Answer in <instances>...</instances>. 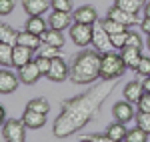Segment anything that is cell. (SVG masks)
Listing matches in <instances>:
<instances>
[{"label": "cell", "instance_id": "603a6c76", "mask_svg": "<svg viewBox=\"0 0 150 142\" xmlns=\"http://www.w3.org/2000/svg\"><path fill=\"white\" fill-rule=\"evenodd\" d=\"M16 38H18V32L8 26L6 22L0 24V42H6V44H16Z\"/></svg>", "mask_w": 150, "mask_h": 142}, {"label": "cell", "instance_id": "44dd1931", "mask_svg": "<svg viewBox=\"0 0 150 142\" xmlns=\"http://www.w3.org/2000/svg\"><path fill=\"white\" fill-rule=\"evenodd\" d=\"M48 20H44L42 16H28V20H26V30H30L32 34H36V36H42L44 32L48 30Z\"/></svg>", "mask_w": 150, "mask_h": 142}, {"label": "cell", "instance_id": "8d00e7d4", "mask_svg": "<svg viewBox=\"0 0 150 142\" xmlns=\"http://www.w3.org/2000/svg\"><path fill=\"white\" fill-rule=\"evenodd\" d=\"M126 46H136V48H142V38H140L136 32H128V44Z\"/></svg>", "mask_w": 150, "mask_h": 142}, {"label": "cell", "instance_id": "b9f144b4", "mask_svg": "<svg viewBox=\"0 0 150 142\" xmlns=\"http://www.w3.org/2000/svg\"><path fill=\"white\" fill-rule=\"evenodd\" d=\"M146 48L150 50V34H148V38H146Z\"/></svg>", "mask_w": 150, "mask_h": 142}, {"label": "cell", "instance_id": "52a82bcc", "mask_svg": "<svg viewBox=\"0 0 150 142\" xmlns=\"http://www.w3.org/2000/svg\"><path fill=\"white\" fill-rule=\"evenodd\" d=\"M92 46L98 50V52H106L108 48L112 46V42H110V34H108V30L104 28L102 20H96L94 22V34H92Z\"/></svg>", "mask_w": 150, "mask_h": 142}, {"label": "cell", "instance_id": "7c38bea8", "mask_svg": "<svg viewBox=\"0 0 150 142\" xmlns=\"http://www.w3.org/2000/svg\"><path fill=\"white\" fill-rule=\"evenodd\" d=\"M72 14L70 12H62V10H52L50 16H48V24L56 30H66L72 26Z\"/></svg>", "mask_w": 150, "mask_h": 142}, {"label": "cell", "instance_id": "5b68a950", "mask_svg": "<svg viewBox=\"0 0 150 142\" xmlns=\"http://www.w3.org/2000/svg\"><path fill=\"white\" fill-rule=\"evenodd\" d=\"M70 38L76 46H88L92 44V34H94V24H84V22H72V26L68 28Z\"/></svg>", "mask_w": 150, "mask_h": 142}, {"label": "cell", "instance_id": "277c9868", "mask_svg": "<svg viewBox=\"0 0 150 142\" xmlns=\"http://www.w3.org/2000/svg\"><path fill=\"white\" fill-rule=\"evenodd\" d=\"M26 124L22 118H10L2 122V140L8 142H24L26 140Z\"/></svg>", "mask_w": 150, "mask_h": 142}, {"label": "cell", "instance_id": "f35d334b", "mask_svg": "<svg viewBox=\"0 0 150 142\" xmlns=\"http://www.w3.org/2000/svg\"><path fill=\"white\" fill-rule=\"evenodd\" d=\"M140 30H142L146 36L150 34V16H144V18L140 20Z\"/></svg>", "mask_w": 150, "mask_h": 142}, {"label": "cell", "instance_id": "d4e9b609", "mask_svg": "<svg viewBox=\"0 0 150 142\" xmlns=\"http://www.w3.org/2000/svg\"><path fill=\"white\" fill-rule=\"evenodd\" d=\"M12 52H14V44L0 42V64L2 66H10L12 64Z\"/></svg>", "mask_w": 150, "mask_h": 142}, {"label": "cell", "instance_id": "30bf717a", "mask_svg": "<svg viewBox=\"0 0 150 142\" xmlns=\"http://www.w3.org/2000/svg\"><path fill=\"white\" fill-rule=\"evenodd\" d=\"M18 84H22L20 78H18V74L10 72L6 66L0 70V92H2V94H12V92L18 88Z\"/></svg>", "mask_w": 150, "mask_h": 142}, {"label": "cell", "instance_id": "ffe728a7", "mask_svg": "<svg viewBox=\"0 0 150 142\" xmlns=\"http://www.w3.org/2000/svg\"><path fill=\"white\" fill-rule=\"evenodd\" d=\"M126 134H128V128L124 122L116 120L112 122L108 128H106V136L110 138V142H120V140H126Z\"/></svg>", "mask_w": 150, "mask_h": 142}, {"label": "cell", "instance_id": "83f0119b", "mask_svg": "<svg viewBox=\"0 0 150 142\" xmlns=\"http://www.w3.org/2000/svg\"><path fill=\"white\" fill-rule=\"evenodd\" d=\"M102 24H104V28L108 30V34H118V32H124V30H126L124 24H120L118 20H114V18H108V16L102 20Z\"/></svg>", "mask_w": 150, "mask_h": 142}, {"label": "cell", "instance_id": "8fae6325", "mask_svg": "<svg viewBox=\"0 0 150 142\" xmlns=\"http://www.w3.org/2000/svg\"><path fill=\"white\" fill-rule=\"evenodd\" d=\"M108 18H114V20H118L120 24H124L126 28H130V26H134L136 24V20H138V14H134V12H128V10H122L120 6H110L108 8V14H106Z\"/></svg>", "mask_w": 150, "mask_h": 142}, {"label": "cell", "instance_id": "7402d4cb", "mask_svg": "<svg viewBox=\"0 0 150 142\" xmlns=\"http://www.w3.org/2000/svg\"><path fill=\"white\" fill-rule=\"evenodd\" d=\"M40 38H42L44 44H52V46H58V48H62L64 42H66L64 36H62V30H56V28H52V26H48V30L40 36Z\"/></svg>", "mask_w": 150, "mask_h": 142}, {"label": "cell", "instance_id": "4316f807", "mask_svg": "<svg viewBox=\"0 0 150 142\" xmlns=\"http://www.w3.org/2000/svg\"><path fill=\"white\" fill-rule=\"evenodd\" d=\"M148 136H150V132H146V130H142L140 126H136V128L128 130L126 140L128 142H146V140H148Z\"/></svg>", "mask_w": 150, "mask_h": 142}, {"label": "cell", "instance_id": "5bb4252c", "mask_svg": "<svg viewBox=\"0 0 150 142\" xmlns=\"http://www.w3.org/2000/svg\"><path fill=\"white\" fill-rule=\"evenodd\" d=\"M144 86H142V82L140 80H130V82L124 86V90H122V94H124V98H126L128 102H132V104H138L140 98L144 96Z\"/></svg>", "mask_w": 150, "mask_h": 142}, {"label": "cell", "instance_id": "8992f818", "mask_svg": "<svg viewBox=\"0 0 150 142\" xmlns=\"http://www.w3.org/2000/svg\"><path fill=\"white\" fill-rule=\"evenodd\" d=\"M46 78L50 82H64V80H70V64H66V60L62 58V56H54Z\"/></svg>", "mask_w": 150, "mask_h": 142}, {"label": "cell", "instance_id": "7bdbcfd3", "mask_svg": "<svg viewBox=\"0 0 150 142\" xmlns=\"http://www.w3.org/2000/svg\"><path fill=\"white\" fill-rule=\"evenodd\" d=\"M142 2H146V0H142Z\"/></svg>", "mask_w": 150, "mask_h": 142}, {"label": "cell", "instance_id": "60d3db41", "mask_svg": "<svg viewBox=\"0 0 150 142\" xmlns=\"http://www.w3.org/2000/svg\"><path fill=\"white\" fill-rule=\"evenodd\" d=\"M144 16H150V2H144Z\"/></svg>", "mask_w": 150, "mask_h": 142}, {"label": "cell", "instance_id": "cb8c5ba5", "mask_svg": "<svg viewBox=\"0 0 150 142\" xmlns=\"http://www.w3.org/2000/svg\"><path fill=\"white\" fill-rule=\"evenodd\" d=\"M26 108H30V110H36V112H42V114H48L50 112V102H48L46 98H32L28 104H26Z\"/></svg>", "mask_w": 150, "mask_h": 142}, {"label": "cell", "instance_id": "7a4b0ae2", "mask_svg": "<svg viewBox=\"0 0 150 142\" xmlns=\"http://www.w3.org/2000/svg\"><path fill=\"white\" fill-rule=\"evenodd\" d=\"M100 60L102 52L82 50L70 62V82L72 84H92L100 78Z\"/></svg>", "mask_w": 150, "mask_h": 142}, {"label": "cell", "instance_id": "484cf974", "mask_svg": "<svg viewBox=\"0 0 150 142\" xmlns=\"http://www.w3.org/2000/svg\"><path fill=\"white\" fill-rule=\"evenodd\" d=\"M116 6H120L122 10H128V12H134V14H138L140 8H142V0H114Z\"/></svg>", "mask_w": 150, "mask_h": 142}, {"label": "cell", "instance_id": "e575fe53", "mask_svg": "<svg viewBox=\"0 0 150 142\" xmlns=\"http://www.w3.org/2000/svg\"><path fill=\"white\" fill-rule=\"evenodd\" d=\"M14 10V0H0V14L2 16H8Z\"/></svg>", "mask_w": 150, "mask_h": 142}, {"label": "cell", "instance_id": "3957f363", "mask_svg": "<svg viewBox=\"0 0 150 142\" xmlns=\"http://www.w3.org/2000/svg\"><path fill=\"white\" fill-rule=\"evenodd\" d=\"M126 72V64L118 52H102L100 60V80H118Z\"/></svg>", "mask_w": 150, "mask_h": 142}, {"label": "cell", "instance_id": "9a60e30c", "mask_svg": "<svg viewBox=\"0 0 150 142\" xmlns=\"http://www.w3.org/2000/svg\"><path fill=\"white\" fill-rule=\"evenodd\" d=\"M120 56H122V60H124L126 68H130V70H136V66H138L140 58H142V48L124 46L122 50H120Z\"/></svg>", "mask_w": 150, "mask_h": 142}, {"label": "cell", "instance_id": "2e32d148", "mask_svg": "<svg viewBox=\"0 0 150 142\" xmlns=\"http://www.w3.org/2000/svg\"><path fill=\"white\" fill-rule=\"evenodd\" d=\"M22 8L28 16H42L50 8V0H22Z\"/></svg>", "mask_w": 150, "mask_h": 142}, {"label": "cell", "instance_id": "9c48e42d", "mask_svg": "<svg viewBox=\"0 0 150 142\" xmlns=\"http://www.w3.org/2000/svg\"><path fill=\"white\" fill-rule=\"evenodd\" d=\"M112 116L114 120H120V122H130V120H134V104L132 102H128L126 98L124 100H120V102H116L114 106H112Z\"/></svg>", "mask_w": 150, "mask_h": 142}, {"label": "cell", "instance_id": "4dcf8cb0", "mask_svg": "<svg viewBox=\"0 0 150 142\" xmlns=\"http://www.w3.org/2000/svg\"><path fill=\"white\" fill-rule=\"evenodd\" d=\"M36 66L40 68V72H42V76H46L48 70H50V64H52V58H48V56H42V54H38L34 58Z\"/></svg>", "mask_w": 150, "mask_h": 142}, {"label": "cell", "instance_id": "4fadbf2b", "mask_svg": "<svg viewBox=\"0 0 150 142\" xmlns=\"http://www.w3.org/2000/svg\"><path fill=\"white\" fill-rule=\"evenodd\" d=\"M34 50L28 46H22V44H14V52H12V66H16V68H20L24 64H28V62H32L34 60V54H32Z\"/></svg>", "mask_w": 150, "mask_h": 142}, {"label": "cell", "instance_id": "e0dca14e", "mask_svg": "<svg viewBox=\"0 0 150 142\" xmlns=\"http://www.w3.org/2000/svg\"><path fill=\"white\" fill-rule=\"evenodd\" d=\"M72 16H74V22H84V24H94L98 20V12H96V8L90 6V4L76 8Z\"/></svg>", "mask_w": 150, "mask_h": 142}, {"label": "cell", "instance_id": "74e56055", "mask_svg": "<svg viewBox=\"0 0 150 142\" xmlns=\"http://www.w3.org/2000/svg\"><path fill=\"white\" fill-rule=\"evenodd\" d=\"M82 140H92V142H108L110 138L106 134H84Z\"/></svg>", "mask_w": 150, "mask_h": 142}, {"label": "cell", "instance_id": "ab89813d", "mask_svg": "<svg viewBox=\"0 0 150 142\" xmlns=\"http://www.w3.org/2000/svg\"><path fill=\"white\" fill-rule=\"evenodd\" d=\"M142 86H144V90L150 92V76H144V80H142Z\"/></svg>", "mask_w": 150, "mask_h": 142}, {"label": "cell", "instance_id": "1f68e13d", "mask_svg": "<svg viewBox=\"0 0 150 142\" xmlns=\"http://www.w3.org/2000/svg\"><path fill=\"white\" fill-rule=\"evenodd\" d=\"M38 54L48 56V58H54V56H60V48L52 46V44H44V42H42V46L38 48Z\"/></svg>", "mask_w": 150, "mask_h": 142}, {"label": "cell", "instance_id": "d6986e66", "mask_svg": "<svg viewBox=\"0 0 150 142\" xmlns=\"http://www.w3.org/2000/svg\"><path fill=\"white\" fill-rule=\"evenodd\" d=\"M16 44H22V46H28V48H32V50H38V48L42 46V38L40 36H36V34H32L30 30H20L18 32V38H16Z\"/></svg>", "mask_w": 150, "mask_h": 142}, {"label": "cell", "instance_id": "d590c367", "mask_svg": "<svg viewBox=\"0 0 150 142\" xmlns=\"http://www.w3.org/2000/svg\"><path fill=\"white\" fill-rule=\"evenodd\" d=\"M136 108L142 110V112H150V92H144V96L140 98V102L136 104Z\"/></svg>", "mask_w": 150, "mask_h": 142}, {"label": "cell", "instance_id": "836d02e7", "mask_svg": "<svg viewBox=\"0 0 150 142\" xmlns=\"http://www.w3.org/2000/svg\"><path fill=\"white\" fill-rule=\"evenodd\" d=\"M52 10H62V12H72V0H50Z\"/></svg>", "mask_w": 150, "mask_h": 142}, {"label": "cell", "instance_id": "f546056e", "mask_svg": "<svg viewBox=\"0 0 150 142\" xmlns=\"http://www.w3.org/2000/svg\"><path fill=\"white\" fill-rule=\"evenodd\" d=\"M136 126H140L142 130L150 132V112H142V110L136 112Z\"/></svg>", "mask_w": 150, "mask_h": 142}, {"label": "cell", "instance_id": "6da1fadb", "mask_svg": "<svg viewBox=\"0 0 150 142\" xmlns=\"http://www.w3.org/2000/svg\"><path fill=\"white\" fill-rule=\"evenodd\" d=\"M112 82L114 80H102V84H96L82 94L62 100L60 116H56L54 124H52L54 138H68L72 134L80 132L98 114L104 100L114 92L116 84Z\"/></svg>", "mask_w": 150, "mask_h": 142}, {"label": "cell", "instance_id": "ac0fdd59", "mask_svg": "<svg viewBox=\"0 0 150 142\" xmlns=\"http://www.w3.org/2000/svg\"><path fill=\"white\" fill-rule=\"evenodd\" d=\"M22 120H24V124H26L28 128L36 130V128H42V126L46 124V114L26 108V110H24V114H22Z\"/></svg>", "mask_w": 150, "mask_h": 142}, {"label": "cell", "instance_id": "ba28073f", "mask_svg": "<svg viewBox=\"0 0 150 142\" xmlns=\"http://www.w3.org/2000/svg\"><path fill=\"white\" fill-rule=\"evenodd\" d=\"M40 76H42V72H40V68H38V66H36L34 60L18 68V78H20V82L26 84V86H32V84H36Z\"/></svg>", "mask_w": 150, "mask_h": 142}, {"label": "cell", "instance_id": "f1b7e54d", "mask_svg": "<svg viewBox=\"0 0 150 142\" xmlns=\"http://www.w3.org/2000/svg\"><path fill=\"white\" fill-rule=\"evenodd\" d=\"M110 42H112V48H116V50H122V48L128 44V30H124V32H118V34H110Z\"/></svg>", "mask_w": 150, "mask_h": 142}, {"label": "cell", "instance_id": "d6a6232c", "mask_svg": "<svg viewBox=\"0 0 150 142\" xmlns=\"http://www.w3.org/2000/svg\"><path fill=\"white\" fill-rule=\"evenodd\" d=\"M134 72H136V74H140L142 78H144V76H150V56H142Z\"/></svg>", "mask_w": 150, "mask_h": 142}]
</instances>
